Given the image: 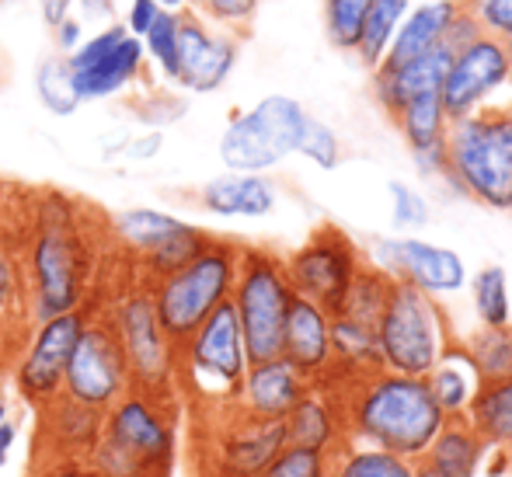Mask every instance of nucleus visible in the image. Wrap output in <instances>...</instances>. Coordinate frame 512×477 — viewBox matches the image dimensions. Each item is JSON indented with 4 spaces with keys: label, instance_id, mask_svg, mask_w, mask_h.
<instances>
[{
    "label": "nucleus",
    "instance_id": "864d4df0",
    "mask_svg": "<svg viewBox=\"0 0 512 477\" xmlns=\"http://www.w3.org/2000/svg\"><path fill=\"white\" fill-rule=\"evenodd\" d=\"M0 422H7V401L0 397Z\"/></svg>",
    "mask_w": 512,
    "mask_h": 477
},
{
    "label": "nucleus",
    "instance_id": "a18cd8bd",
    "mask_svg": "<svg viewBox=\"0 0 512 477\" xmlns=\"http://www.w3.org/2000/svg\"><path fill=\"white\" fill-rule=\"evenodd\" d=\"M161 11H164V7L157 4V0H133V4H129L126 32L133 35V39H143V35H147V28L161 18Z\"/></svg>",
    "mask_w": 512,
    "mask_h": 477
},
{
    "label": "nucleus",
    "instance_id": "412c9836",
    "mask_svg": "<svg viewBox=\"0 0 512 477\" xmlns=\"http://www.w3.org/2000/svg\"><path fill=\"white\" fill-rule=\"evenodd\" d=\"M307 390L310 380L293 370L283 356L251 363L244 373L241 394H237V411L251 418H265V422H283Z\"/></svg>",
    "mask_w": 512,
    "mask_h": 477
},
{
    "label": "nucleus",
    "instance_id": "a211bd4d",
    "mask_svg": "<svg viewBox=\"0 0 512 477\" xmlns=\"http://www.w3.org/2000/svg\"><path fill=\"white\" fill-rule=\"evenodd\" d=\"M373 265L391 279L418 286L429 296L457 293L467 283V265L453 248H439L422 237H384L373 244Z\"/></svg>",
    "mask_w": 512,
    "mask_h": 477
},
{
    "label": "nucleus",
    "instance_id": "39448f33",
    "mask_svg": "<svg viewBox=\"0 0 512 477\" xmlns=\"http://www.w3.org/2000/svg\"><path fill=\"white\" fill-rule=\"evenodd\" d=\"M443 150L453 189L488 209H512V105L450 119Z\"/></svg>",
    "mask_w": 512,
    "mask_h": 477
},
{
    "label": "nucleus",
    "instance_id": "6ab92c4d",
    "mask_svg": "<svg viewBox=\"0 0 512 477\" xmlns=\"http://www.w3.org/2000/svg\"><path fill=\"white\" fill-rule=\"evenodd\" d=\"M237 56H241V39L237 32H213L209 21L199 11L178 14V81L182 88L209 95L220 91L223 81L234 74Z\"/></svg>",
    "mask_w": 512,
    "mask_h": 477
},
{
    "label": "nucleus",
    "instance_id": "c756f323",
    "mask_svg": "<svg viewBox=\"0 0 512 477\" xmlns=\"http://www.w3.org/2000/svg\"><path fill=\"white\" fill-rule=\"evenodd\" d=\"M401 136H405L411 154H429V150H439L446 140V129H450V115L443 108V91H425V95L411 98L398 115Z\"/></svg>",
    "mask_w": 512,
    "mask_h": 477
},
{
    "label": "nucleus",
    "instance_id": "5fc2aeb1",
    "mask_svg": "<svg viewBox=\"0 0 512 477\" xmlns=\"http://www.w3.org/2000/svg\"><path fill=\"white\" fill-rule=\"evenodd\" d=\"M506 49H509V60H512V39L506 42Z\"/></svg>",
    "mask_w": 512,
    "mask_h": 477
},
{
    "label": "nucleus",
    "instance_id": "20e7f679",
    "mask_svg": "<svg viewBox=\"0 0 512 477\" xmlns=\"http://www.w3.org/2000/svg\"><path fill=\"white\" fill-rule=\"evenodd\" d=\"M248 366L241 324L227 300L178 345L175 394L185 397L203 422L220 418L237 408V394H241Z\"/></svg>",
    "mask_w": 512,
    "mask_h": 477
},
{
    "label": "nucleus",
    "instance_id": "4468645a",
    "mask_svg": "<svg viewBox=\"0 0 512 477\" xmlns=\"http://www.w3.org/2000/svg\"><path fill=\"white\" fill-rule=\"evenodd\" d=\"M88 314L91 307H77L49 317V321H39L21 345L18 359H14V387L35 411L63 394V377H67L70 356H74L77 338L88 324Z\"/></svg>",
    "mask_w": 512,
    "mask_h": 477
},
{
    "label": "nucleus",
    "instance_id": "37998d69",
    "mask_svg": "<svg viewBox=\"0 0 512 477\" xmlns=\"http://www.w3.org/2000/svg\"><path fill=\"white\" fill-rule=\"evenodd\" d=\"M464 4L485 35L502 42L512 39V0H464Z\"/></svg>",
    "mask_w": 512,
    "mask_h": 477
},
{
    "label": "nucleus",
    "instance_id": "c03bdc74",
    "mask_svg": "<svg viewBox=\"0 0 512 477\" xmlns=\"http://www.w3.org/2000/svg\"><path fill=\"white\" fill-rule=\"evenodd\" d=\"M28 477H95L91 464L81 457H49V460H32Z\"/></svg>",
    "mask_w": 512,
    "mask_h": 477
},
{
    "label": "nucleus",
    "instance_id": "ddd939ff",
    "mask_svg": "<svg viewBox=\"0 0 512 477\" xmlns=\"http://www.w3.org/2000/svg\"><path fill=\"white\" fill-rule=\"evenodd\" d=\"M283 265L293 293L324 307L328 314H338L345 303V293L352 289L366 262L356 244H352V237H345L338 227L324 223L290 258H283Z\"/></svg>",
    "mask_w": 512,
    "mask_h": 477
},
{
    "label": "nucleus",
    "instance_id": "5701e85b",
    "mask_svg": "<svg viewBox=\"0 0 512 477\" xmlns=\"http://www.w3.org/2000/svg\"><path fill=\"white\" fill-rule=\"evenodd\" d=\"M453 49L436 46L429 53L415 56V60L401 63V67H377L373 70V95L387 115H398L411 98L425 95V91H443L446 70H450Z\"/></svg>",
    "mask_w": 512,
    "mask_h": 477
},
{
    "label": "nucleus",
    "instance_id": "09e8293b",
    "mask_svg": "<svg viewBox=\"0 0 512 477\" xmlns=\"http://www.w3.org/2000/svg\"><path fill=\"white\" fill-rule=\"evenodd\" d=\"M14 439H18V425L7 418V422H0V467H4V460H7V453H11Z\"/></svg>",
    "mask_w": 512,
    "mask_h": 477
},
{
    "label": "nucleus",
    "instance_id": "a878e982",
    "mask_svg": "<svg viewBox=\"0 0 512 477\" xmlns=\"http://www.w3.org/2000/svg\"><path fill=\"white\" fill-rule=\"evenodd\" d=\"M425 383H429L432 401L439 404V411H443L446 422H450V418H467V411H471L474 397H478L485 380H481L474 359L467 356L464 342H453L450 349L439 356V363L429 370Z\"/></svg>",
    "mask_w": 512,
    "mask_h": 477
},
{
    "label": "nucleus",
    "instance_id": "7c9ffc66",
    "mask_svg": "<svg viewBox=\"0 0 512 477\" xmlns=\"http://www.w3.org/2000/svg\"><path fill=\"white\" fill-rule=\"evenodd\" d=\"M415 464L401 460L394 453H384L377 446L342 443L328 457V477H411Z\"/></svg>",
    "mask_w": 512,
    "mask_h": 477
},
{
    "label": "nucleus",
    "instance_id": "4c0bfd02",
    "mask_svg": "<svg viewBox=\"0 0 512 477\" xmlns=\"http://www.w3.org/2000/svg\"><path fill=\"white\" fill-rule=\"evenodd\" d=\"M178 14L161 11V18H157L154 25L147 28V35L140 39L147 56L161 67V74L168 77L171 84L178 81Z\"/></svg>",
    "mask_w": 512,
    "mask_h": 477
},
{
    "label": "nucleus",
    "instance_id": "8fccbe9b",
    "mask_svg": "<svg viewBox=\"0 0 512 477\" xmlns=\"http://www.w3.org/2000/svg\"><path fill=\"white\" fill-rule=\"evenodd\" d=\"M157 147H161V136L150 133V136H147V143H143V140H136V143H133V154H136V157H150V154H157Z\"/></svg>",
    "mask_w": 512,
    "mask_h": 477
},
{
    "label": "nucleus",
    "instance_id": "ea45409f",
    "mask_svg": "<svg viewBox=\"0 0 512 477\" xmlns=\"http://www.w3.org/2000/svg\"><path fill=\"white\" fill-rule=\"evenodd\" d=\"M328 457L321 450H304V446H283L279 457L262 471V477H328Z\"/></svg>",
    "mask_w": 512,
    "mask_h": 477
},
{
    "label": "nucleus",
    "instance_id": "cd10ccee",
    "mask_svg": "<svg viewBox=\"0 0 512 477\" xmlns=\"http://www.w3.org/2000/svg\"><path fill=\"white\" fill-rule=\"evenodd\" d=\"M485 450H488L485 439L471 429L467 418H450V422L439 429V436L432 439V446L425 450L422 460L450 477H474Z\"/></svg>",
    "mask_w": 512,
    "mask_h": 477
},
{
    "label": "nucleus",
    "instance_id": "6e6d98bb",
    "mask_svg": "<svg viewBox=\"0 0 512 477\" xmlns=\"http://www.w3.org/2000/svg\"><path fill=\"white\" fill-rule=\"evenodd\" d=\"M418 4H422V0H418Z\"/></svg>",
    "mask_w": 512,
    "mask_h": 477
},
{
    "label": "nucleus",
    "instance_id": "f8f14e48",
    "mask_svg": "<svg viewBox=\"0 0 512 477\" xmlns=\"http://www.w3.org/2000/svg\"><path fill=\"white\" fill-rule=\"evenodd\" d=\"M129 387H133V377H129L119 335H115L105 307H91L88 324H84L74 356H70L67 377H63V397L95 411V415H105Z\"/></svg>",
    "mask_w": 512,
    "mask_h": 477
},
{
    "label": "nucleus",
    "instance_id": "de8ad7c7",
    "mask_svg": "<svg viewBox=\"0 0 512 477\" xmlns=\"http://www.w3.org/2000/svg\"><path fill=\"white\" fill-rule=\"evenodd\" d=\"M70 7H74V0H39V11L49 28H56L63 18H70Z\"/></svg>",
    "mask_w": 512,
    "mask_h": 477
},
{
    "label": "nucleus",
    "instance_id": "4be33fe9",
    "mask_svg": "<svg viewBox=\"0 0 512 477\" xmlns=\"http://www.w3.org/2000/svg\"><path fill=\"white\" fill-rule=\"evenodd\" d=\"M35 415H39V432H35L32 460H49V457L88 460V453L98 443V432H102V415L67 401L63 394L56 401H49L46 408H39Z\"/></svg>",
    "mask_w": 512,
    "mask_h": 477
},
{
    "label": "nucleus",
    "instance_id": "c9c22d12",
    "mask_svg": "<svg viewBox=\"0 0 512 477\" xmlns=\"http://www.w3.org/2000/svg\"><path fill=\"white\" fill-rule=\"evenodd\" d=\"M474 310L481 317V328H502L512 324V303H509V279L502 265H485L471 279Z\"/></svg>",
    "mask_w": 512,
    "mask_h": 477
},
{
    "label": "nucleus",
    "instance_id": "2eb2a0df",
    "mask_svg": "<svg viewBox=\"0 0 512 477\" xmlns=\"http://www.w3.org/2000/svg\"><path fill=\"white\" fill-rule=\"evenodd\" d=\"M286 446V425L227 411L209 418L203 443V477H262Z\"/></svg>",
    "mask_w": 512,
    "mask_h": 477
},
{
    "label": "nucleus",
    "instance_id": "dca6fc26",
    "mask_svg": "<svg viewBox=\"0 0 512 477\" xmlns=\"http://www.w3.org/2000/svg\"><path fill=\"white\" fill-rule=\"evenodd\" d=\"M512 91L509 49L495 35H474L453 53L443 81V108L450 119H464L481 108H499V95Z\"/></svg>",
    "mask_w": 512,
    "mask_h": 477
},
{
    "label": "nucleus",
    "instance_id": "c85d7f7f",
    "mask_svg": "<svg viewBox=\"0 0 512 477\" xmlns=\"http://www.w3.org/2000/svg\"><path fill=\"white\" fill-rule=\"evenodd\" d=\"M471 429L485 439V446L512 450V377L485 380L467 411Z\"/></svg>",
    "mask_w": 512,
    "mask_h": 477
},
{
    "label": "nucleus",
    "instance_id": "393cba45",
    "mask_svg": "<svg viewBox=\"0 0 512 477\" xmlns=\"http://www.w3.org/2000/svg\"><path fill=\"white\" fill-rule=\"evenodd\" d=\"M460 14H464V0H422V4H411L380 67H401V63L443 46Z\"/></svg>",
    "mask_w": 512,
    "mask_h": 477
},
{
    "label": "nucleus",
    "instance_id": "0eeeda50",
    "mask_svg": "<svg viewBox=\"0 0 512 477\" xmlns=\"http://www.w3.org/2000/svg\"><path fill=\"white\" fill-rule=\"evenodd\" d=\"M450 345V321H446L436 296L394 279L384 314L377 321L380 366L401 373V377H429V370Z\"/></svg>",
    "mask_w": 512,
    "mask_h": 477
},
{
    "label": "nucleus",
    "instance_id": "e433bc0d",
    "mask_svg": "<svg viewBox=\"0 0 512 477\" xmlns=\"http://www.w3.org/2000/svg\"><path fill=\"white\" fill-rule=\"evenodd\" d=\"M373 0H324V32L342 53H356Z\"/></svg>",
    "mask_w": 512,
    "mask_h": 477
},
{
    "label": "nucleus",
    "instance_id": "49530a36",
    "mask_svg": "<svg viewBox=\"0 0 512 477\" xmlns=\"http://www.w3.org/2000/svg\"><path fill=\"white\" fill-rule=\"evenodd\" d=\"M81 35H84V28L77 18H63L60 25L53 28V39H56V46H60L63 56H70L77 46H81Z\"/></svg>",
    "mask_w": 512,
    "mask_h": 477
},
{
    "label": "nucleus",
    "instance_id": "9b49d317",
    "mask_svg": "<svg viewBox=\"0 0 512 477\" xmlns=\"http://www.w3.org/2000/svg\"><path fill=\"white\" fill-rule=\"evenodd\" d=\"M108 230H112V241L133 258L136 272H140L136 279L147 286L189 265L209 244L206 230L192 227L171 213H161V209L115 213Z\"/></svg>",
    "mask_w": 512,
    "mask_h": 477
},
{
    "label": "nucleus",
    "instance_id": "1a4fd4ad",
    "mask_svg": "<svg viewBox=\"0 0 512 477\" xmlns=\"http://www.w3.org/2000/svg\"><path fill=\"white\" fill-rule=\"evenodd\" d=\"M307 112L297 98L269 95L255 108L234 115L220 136V161L237 175H262L297 154Z\"/></svg>",
    "mask_w": 512,
    "mask_h": 477
},
{
    "label": "nucleus",
    "instance_id": "6e6552de",
    "mask_svg": "<svg viewBox=\"0 0 512 477\" xmlns=\"http://www.w3.org/2000/svg\"><path fill=\"white\" fill-rule=\"evenodd\" d=\"M293 286L279 255L265 248H241L230 307L241 324L248 363H265L283 352V328L293 303Z\"/></svg>",
    "mask_w": 512,
    "mask_h": 477
},
{
    "label": "nucleus",
    "instance_id": "72a5a7b5",
    "mask_svg": "<svg viewBox=\"0 0 512 477\" xmlns=\"http://www.w3.org/2000/svg\"><path fill=\"white\" fill-rule=\"evenodd\" d=\"M35 91H39V101L53 115H74L77 108L84 105L74 91V70H70L63 53L46 56V60L35 67Z\"/></svg>",
    "mask_w": 512,
    "mask_h": 477
},
{
    "label": "nucleus",
    "instance_id": "b1692460",
    "mask_svg": "<svg viewBox=\"0 0 512 477\" xmlns=\"http://www.w3.org/2000/svg\"><path fill=\"white\" fill-rule=\"evenodd\" d=\"M283 425H286V446L335 453L345 443L342 401L324 383H310V390L297 401V408L283 418Z\"/></svg>",
    "mask_w": 512,
    "mask_h": 477
},
{
    "label": "nucleus",
    "instance_id": "bb28decb",
    "mask_svg": "<svg viewBox=\"0 0 512 477\" xmlns=\"http://www.w3.org/2000/svg\"><path fill=\"white\" fill-rule=\"evenodd\" d=\"M199 206L213 216H269L276 209V185L265 175H220L203 185Z\"/></svg>",
    "mask_w": 512,
    "mask_h": 477
},
{
    "label": "nucleus",
    "instance_id": "a19ab883",
    "mask_svg": "<svg viewBox=\"0 0 512 477\" xmlns=\"http://www.w3.org/2000/svg\"><path fill=\"white\" fill-rule=\"evenodd\" d=\"M262 0H196V11L227 32H244L255 21Z\"/></svg>",
    "mask_w": 512,
    "mask_h": 477
},
{
    "label": "nucleus",
    "instance_id": "f03ea898",
    "mask_svg": "<svg viewBox=\"0 0 512 477\" xmlns=\"http://www.w3.org/2000/svg\"><path fill=\"white\" fill-rule=\"evenodd\" d=\"M338 401H342L345 443L377 446L411 464L425 457L432 439L446 425V415L432 401L425 377L377 370L345 383V397Z\"/></svg>",
    "mask_w": 512,
    "mask_h": 477
},
{
    "label": "nucleus",
    "instance_id": "423d86ee",
    "mask_svg": "<svg viewBox=\"0 0 512 477\" xmlns=\"http://www.w3.org/2000/svg\"><path fill=\"white\" fill-rule=\"evenodd\" d=\"M237 262H241V248L234 241L209 237V244L189 265L150 283L157 321H161L164 335L175 342V349L220 303L230 300L237 279Z\"/></svg>",
    "mask_w": 512,
    "mask_h": 477
},
{
    "label": "nucleus",
    "instance_id": "f257e3e1",
    "mask_svg": "<svg viewBox=\"0 0 512 477\" xmlns=\"http://www.w3.org/2000/svg\"><path fill=\"white\" fill-rule=\"evenodd\" d=\"M18 262L25 276V307L32 324L88 307L98 248L95 234L84 223V209L60 192L42 195L28 220Z\"/></svg>",
    "mask_w": 512,
    "mask_h": 477
},
{
    "label": "nucleus",
    "instance_id": "2f4dec72",
    "mask_svg": "<svg viewBox=\"0 0 512 477\" xmlns=\"http://www.w3.org/2000/svg\"><path fill=\"white\" fill-rule=\"evenodd\" d=\"M408 11H411V0H373L370 14H366L363 35H359V46H356V56L370 70H377L380 63H384L387 49H391L394 35H398Z\"/></svg>",
    "mask_w": 512,
    "mask_h": 477
},
{
    "label": "nucleus",
    "instance_id": "79ce46f5",
    "mask_svg": "<svg viewBox=\"0 0 512 477\" xmlns=\"http://www.w3.org/2000/svg\"><path fill=\"white\" fill-rule=\"evenodd\" d=\"M391 220L398 230H418L429 223V202L405 182H391Z\"/></svg>",
    "mask_w": 512,
    "mask_h": 477
},
{
    "label": "nucleus",
    "instance_id": "7ed1b4c3",
    "mask_svg": "<svg viewBox=\"0 0 512 477\" xmlns=\"http://www.w3.org/2000/svg\"><path fill=\"white\" fill-rule=\"evenodd\" d=\"M88 464L95 477H168L175 464V397L129 387L102 415Z\"/></svg>",
    "mask_w": 512,
    "mask_h": 477
},
{
    "label": "nucleus",
    "instance_id": "f3484780",
    "mask_svg": "<svg viewBox=\"0 0 512 477\" xmlns=\"http://www.w3.org/2000/svg\"><path fill=\"white\" fill-rule=\"evenodd\" d=\"M143 60H147V49L126 32V25L102 28L67 56L70 70H74L77 98L98 101L126 91L143 74Z\"/></svg>",
    "mask_w": 512,
    "mask_h": 477
},
{
    "label": "nucleus",
    "instance_id": "603ef678",
    "mask_svg": "<svg viewBox=\"0 0 512 477\" xmlns=\"http://www.w3.org/2000/svg\"><path fill=\"white\" fill-rule=\"evenodd\" d=\"M157 4L164 7V11H185V7H189V0H157Z\"/></svg>",
    "mask_w": 512,
    "mask_h": 477
},
{
    "label": "nucleus",
    "instance_id": "3c124183",
    "mask_svg": "<svg viewBox=\"0 0 512 477\" xmlns=\"http://www.w3.org/2000/svg\"><path fill=\"white\" fill-rule=\"evenodd\" d=\"M411 477H450V474L436 471V467H429L425 460H415V474H411Z\"/></svg>",
    "mask_w": 512,
    "mask_h": 477
},
{
    "label": "nucleus",
    "instance_id": "58836bf2",
    "mask_svg": "<svg viewBox=\"0 0 512 477\" xmlns=\"http://www.w3.org/2000/svg\"><path fill=\"white\" fill-rule=\"evenodd\" d=\"M297 154H304L307 161L317 164V168L331 171V168H338V161H342V140H338V133L328 126V122L310 119L307 115L304 133H300V143H297Z\"/></svg>",
    "mask_w": 512,
    "mask_h": 477
},
{
    "label": "nucleus",
    "instance_id": "9d476101",
    "mask_svg": "<svg viewBox=\"0 0 512 477\" xmlns=\"http://www.w3.org/2000/svg\"><path fill=\"white\" fill-rule=\"evenodd\" d=\"M108 321H112L119 345L126 352L129 377H133L136 390L161 397H178L175 394V342L164 335L161 321H157L154 296L150 286L136 279L126 293H119L105 307Z\"/></svg>",
    "mask_w": 512,
    "mask_h": 477
},
{
    "label": "nucleus",
    "instance_id": "aec40b11",
    "mask_svg": "<svg viewBox=\"0 0 512 477\" xmlns=\"http://www.w3.org/2000/svg\"><path fill=\"white\" fill-rule=\"evenodd\" d=\"M279 356L304 373L310 383L328 380L331 373V314L317 303L293 296L283 328V352Z\"/></svg>",
    "mask_w": 512,
    "mask_h": 477
},
{
    "label": "nucleus",
    "instance_id": "473e14b6",
    "mask_svg": "<svg viewBox=\"0 0 512 477\" xmlns=\"http://www.w3.org/2000/svg\"><path fill=\"white\" fill-rule=\"evenodd\" d=\"M21 328H32L25 307V276L18 251L0 241V338L21 335Z\"/></svg>",
    "mask_w": 512,
    "mask_h": 477
},
{
    "label": "nucleus",
    "instance_id": "f704fd0d",
    "mask_svg": "<svg viewBox=\"0 0 512 477\" xmlns=\"http://www.w3.org/2000/svg\"><path fill=\"white\" fill-rule=\"evenodd\" d=\"M467 356L474 359L481 380L512 377V324L502 328H481L464 342Z\"/></svg>",
    "mask_w": 512,
    "mask_h": 477
}]
</instances>
